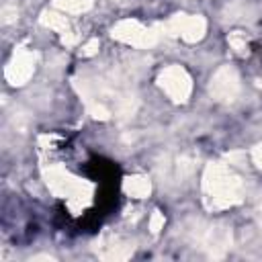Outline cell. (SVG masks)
Listing matches in <instances>:
<instances>
[{
    "mask_svg": "<svg viewBox=\"0 0 262 262\" xmlns=\"http://www.w3.org/2000/svg\"><path fill=\"white\" fill-rule=\"evenodd\" d=\"M96 51H98V39H90V41L82 47L80 53H82V57H92Z\"/></svg>",
    "mask_w": 262,
    "mask_h": 262,
    "instance_id": "15",
    "label": "cell"
},
{
    "mask_svg": "<svg viewBox=\"0 0 262 262\" xmlns=\"http://www.w3.org/2000/svg\"><path fill=\"white\" fill-rule=\"evenodd\" d=\"M252 160H254V164L262 170V143H258V145L252 149Z\"/></svg>",
    "mask_w": 262,
    "mask_h": 262,
    "instance_id": "17",
    "label": "cell"
},
{
    "mask_svg": "<svg viewBox=\"0 0 262 262\" xmlns=\"http://www.w3.org/2000/svg\"><path fill=\"white\" fill-rule=\"evenodd\" d=\"M203 192L207 209L217 211L242 203L244 184L227 164L211 162L203 172Z\"/></svg>",
    "mask_w": 262,
    "mask_h": 262,
    "instance_id": "1",
    "label": "cell"
},
{
    "mask_svg": "<svg viewBox=\"0 0 262 262\" xmlns=\"http://www.w3.org/2000/svg\"><path fill=\"white\" fill-rule=\"evenodd\" d=\"M41 25H45V27L57 31V33H66L68 27H70L66 14H61V12H53V10H45V12L41 14Z\"/></svg>",
    "mask_w": 262,
    "mask_h": 262,
    "instance_id": "10",
    "label": "cell"
},
{
    "mask_svg": "<svg viewBox=\"0 0 262 262\" xmlns=\"http://www.w3.org/2000/svg\"><path fill=\"white\" fill-rule=\"evenodd\" d=\"M45 178H47L49 188H51L55 194H59V196H68V199H78V201H82V199H88V194H90V190L84 192V186H86V184H84L80 178H74L72 174H68V172L61 170V168H51L49 172H45Z\"/></svg>",
    "mask_w": 262,
    "mask_h": 262,
    "instance_id": "5",
    "label": "cell"
},
{
    "mask_svg": "<svg viewBox=\"0 0 262 262\" xmlns=\"http://www.w3.org/2000/svg\"><path fill=\"white\" fill-rule=\"evenodd\" d=\"M237 92H239V76H237L235 68L221 66L209 82L211 98L217 102H231L237 96Z\"/></svg>",
    "mask_w": 262,
    "mask_h": 262,
    "instance_id": "4",
    "label": "cell"
},
{
    "mask_svg": "<svg viewBox=\"0 0 262 262\" xmlns=\"http://www.w3.org/2000/svg\"><path fill=\"white\" fill-rule=\"evenodd\" d=\"M123 190H125V194L133 196V199H145L151 192V182L147 176L133 174V176H127L123 180Z\"/></svg>",
    "mask_w": 262,
    "mask_h": 262,
    "instance_id": "9",
    "label": "cell"
},
{
    "mask_svg": "<svg viewBox=\"0 0 262 262\" xmlns=\"http://www.w3.org/2000/svg\"><path fill=\"white\" fill-rule=\"evenodd\" d=\"M160 27H143L139 20H133V18H125V20H119L111 35L113 39L125 43V45H133V47H151L158 43V37H160Z\"/></svg>",
    "mask_w": 262,
    "mask_h": 262,
    "instance_id": "2",
    "label": "cell"
},
{
    "mask_svg": "<svg viewBox=\"0 0 262 262\" xmlns=\"http://www.w3.org/2000/svg\"><path fill=\"white\" fill-rule=\"evenodd\" d=\"M158 86L172 102H186L192 92V80L182 66H168L158 76Z\"/></svg>",
    "mask_w": 262,
    "mask_h": 262,
    "instance_id": "3",
    "label": "cell"
},
{
    "mask_svg": "<svg viewBox=\"0 0 262 262\" xmlns=\"http://www.w3.org/2000/svg\"><path fill=\"white\" fill-rule=\"evenodd\" d=\"M260 88H262V78H260Z\"/></svg>",
    "mask_w": 262,
    "mask_h": 262,
    "instance_id": "19",
    "label": "cell"
},
{
    "mask_svg": "<svg viewBox=\"0 0 262 262\" xmlns=\"http://www.w3.org/2000/svg\"><path fill=\"white\" fill-rule=\"evenodd\" d=\"M162 227H164V215L160 211H154L151 213V219H149V231L151 233H160Z\"/></svg>",
    "mask_w": 262,
    "mask_h": 262,
    "instance_id": "14",
    "label": "cell"
},
{
    "mask_svg": "<svg viewBox=\"0 0 262 262\" xmlns=\"http://www.w3.org/2000/svg\"><path fill=\"white\" fill-rule=\"evenodd\" d=\"M205 31H207V20L201 14H192V16L186 14L182 31H180V37L186 43H196V41H201L205 37Z\"/></svg>",
    "mask_w": 262,
    "mask_h": 262,
    "instance_id": "8",
    "label": "cell"
},
{
    "mask_svg": "<svg viewBox=\"0 0 262 262\" xmlns=\"http://www.w3.org/2000/svg\"><path fill=\"white\" fill-rule=\"evenodd\" d=\"M227 41H229V45H231V49L237 53V55H246L248 53V37L242 33V31H233V33H229V37H227Z\"/></svg>",
    "mask_w": 262,
    "mask_h": 262,
    "instance_id": "13",
    "label": "cell"
},
{
    "mask_svg": "<svg viewBox=\"0 0 262 262\" xmlns=\"http://www.w3.org/2000/svg\"><path fill=\"white\" fill-rule=\"evenodd\" d=\"M201 244L213 258L225 256L227 248L231 246V229L223 225H211L201 233Z\"/></svg>",
    "mask_w": 262,
    "mask_h": 262,
    "instance_id": "7",
    "label": "cell"
},
{
    "mask_svg": "<svg viewBox=\"0 0 262 262\" xmlns=\"http://www.w3.org/2000/svg\"><path fill=\"white\" fill-rule=\"evenodd\" d=\"M76 41H78V35H76V33H72V31L61 33V43H63V45H74Z\"/></svg>",
    "mask_w": 262,
    "mask_h": 262,
    "instance_id": "18",
    "label": "cell"
},
{
    "mask_svg": "<svg viewBox=\"0 0 262 262\" xmlns=\"http://www.w3.org/2000/svg\"><path fill=\"white\" fill-rule=\"evenodd\" d=\"M53 6L59 8L61 12L82 14L92 8V0H53Z\"/></svg>",
    "mask_w": 262,
    "mask_h": 262,
    "instance_id": "11",
    "label": "cell"
},
{
    "mask_svg": "<svg viewBox=\"0 0 262 262\" xmlns=\"http://www.w3.org/2000/svg\"><path fill=\"white\" fill-rule=\"evenodd\" d=\"M184 18H186V14H184V12H178V14L170 16L164 25H160V29H162L166 35H170V37H180V31H182Z\"/></svg>",
    "mask_w": 262,
    "mask_h": 262,
    "instance_id": "12",
    "label": "cell"
},
{
    "mask_svg": "<svg viewBox=\"0 0 262 262\" xmlns=\"http://www.w3.org/2000/svg\"><path fill=\"white\" fill-rule=\"evenodd\" d=\"M35 59H37V55L31 49L18 47L12 53V57H10L8 66H6V72H4L6 80L12 86H23L25 82H29V78L35 72Z\"/></svg>",
    "mask_w": 262,
    "mask_h": 262,
    "instance_id": "6",
    "label": "cell"
},
{
    "mask_svg": "<svg viewBox=\"0 0 262 262\" xmlns=\"http://www.w3.org/2000/svg\"><path fill=\"white\" fill-rule=\"evenodd\" d=\"M16 20V8L14 6H4L2 8V23L4 25H10Z\"/></svg>",
    "mask_w": 262,
    "mask_h": 262,
    "instance_id": "16",
    "label": "cell"
}]
</instances>
